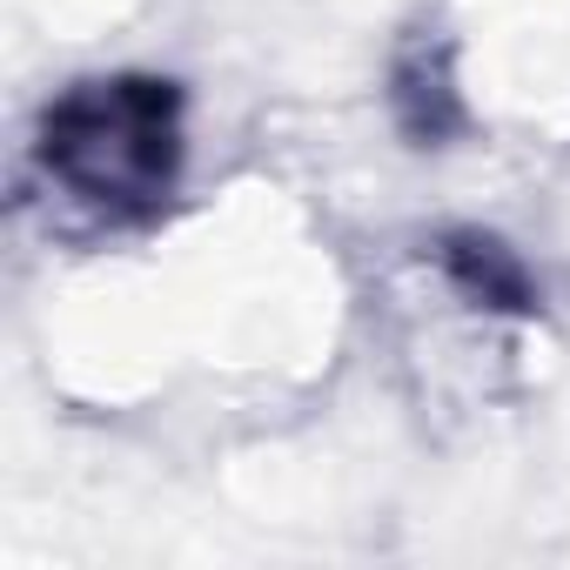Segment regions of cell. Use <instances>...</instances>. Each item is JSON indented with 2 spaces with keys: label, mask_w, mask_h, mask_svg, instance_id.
I'll return each mask as SVG.
<instances>
[{
  "label": "cell",
  "mask_w": 570,
  "mask_h": 570,
  "mask_svg": "<svg viewBox=\"0 0 570 570\" xmlns=\"http://www.w3.org/2000/svg\"><path fill=\"white\" fill-rule=\"evenodd\" d=\"M41 175L88 215L128 228L168 208L181 168V95L155 75L68 88L41 121Z\"/></svg>",
  "instance_id": "cell-1"
},
{
  "label": "cell",
  "mask_w": 570,
  "mask_h": 570,
  "mask_svg": "<svg viewBox=\"0 0 570 570\" xmlns=\"http://www.w3.org/2000/svg\"><path fill=\"white\" fill-rule=\"evenodd\" d=\"M443 262H450V275L463 282L476 303H490V309H537V289H530V275L517 268L510 248L476 242V235H456V242L443 248Z\"/></svg>",
  "instance_id": "cell-2"
}]
</instances>
